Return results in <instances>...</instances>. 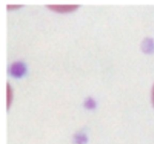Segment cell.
<instances>
[{
	"mask_svg": "<svg viewBox=\"0 0 154 144\" xmlns=\"http://www.w3.org/2000/svg\"><path fill=\"white\" fill-rule=\"evenodd\" d=\"M48 7L52 10L59 12H69L75 10L77 5H49Z\"/></svg>",
	"mask_w": 154,
	"mask_h": 144,
	"instance_id": "1",
	"label": "cell"
},
{
	"mask_svg": "<svg viewBox=\"0 0 154 144\" xmlns=\"http://www.w3.org/2000/svg\"><path fill=\"white\" fill-rule=\"evenodd\" d=\"M152 100H153V104L154 105V85L153 87V90H152Z\"/></svg>",
	"mask_w": 154,
	"mask_h": 144,
	"instance_id": "2",
	"label": "cell"
}]
</instances>
